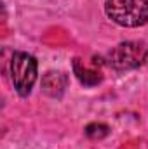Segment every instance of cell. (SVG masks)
Masks as SVG:
<instances>
[{"instance_id": "7", "label": "cell", "mask_w": 148, "mask_h": 149, "mask_svg": "<svg viewBox=\"0 0 148 149\" xmlns=\"http://www.w3.org/2000/svg\"><path fill=\"white\" fill-rule=\"evenodd\" d=\"M145 63H147V64H148V54H147V59H145Z\"/></svg>"}, {"instance_id": "5", "label": "cell", "mask_w": 148, "mask_h": 149, "mask_svg": "<svg viewBox=\"0 0 148 149\" xmlns=\"http://www.w3.org/2000/svg\"><path fill=\"white\" fill-rule=\"evenodd\" d=\"M73 73L77 74L78 81H80L82 85H85V87H94V85H98V83L103 80L101 71L85 66L78 57H75L73 59Z\"/></svg>"}, {"instance_id": "6", "label": "cell", "mask_w": 148, "mask_h": 149, "mask_svg": "<svg viewBox=\"0 0 148 149\" xmlns=\"http://www.w3.org/2000/svg\"><path fill=\"white\" fill-rule=\"evenodd\" d=\"M85 135L89 137V139H105L108 134H110V128H108V125H105V123H98V121H94V123H89L87 127H85Z\"/></svg>"}, {"instance_id": "4", "label": "cell", "mask_w": 148, "mask_h": 149, "mask_svg": "<svg viewBox=\"0 0 148 149\" xmlns=\"http://www.w3.org/2000/svg\"><path fill=\"white\" fill-rule=\"evenodd\" d=\"M68 74L63 71H47L42 76V90L49 97L59 99L68 87Z\"/></svg>"}, {"instance_id": "2", "label": "cell", "mask_w": 148, "mask_h": 149, "mask_svg": "<svg viewBox=\"0 0 148 149\" xmlns=\"http://www.w3.org/2000/svg\"><path fill=\"white\" fill-rule=\"evenodd\" d=\"M9 71H11V80H12L16 92L21 97L30 95L38 74L37 59L26 52H14L11 57Z\"/></svg>"}, {"instance_id": "3", "label": "cell", "mask_w": 148, "mask_h": 149, "mask_svg": "<svg viewBox=\"0 0 148 149\" xmlns=\"http://www.w3.org/2000/svg\"><path fill=\"white\" fill-rule=\"evenodd\" d=\"M147 47L141 42H122L108 54V64L117 71H129L140 68L147 59Z\"/></svg>"}, {"instance_id": "1", "label": "cell", "mask_w": 148, "mask_h": 149, "mask_svg": "<svg viewBox=\"0 0 148 149\" xmlns=\"http://www.w3.org/2000/svg\"><path fill=\"white\" fill-rule=\"evenodd\" d=\"M105 12L115 24L124 28L148 24V0H106Z\"/></svg>"}]
</instances>
